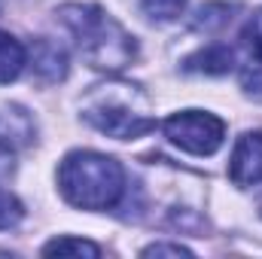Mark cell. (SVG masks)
<instances>
[{"label": "cell", "mask_w": 262, "mask_h": 259, "mask_svg": "<svg viewBox=\"0 0 262 259\" xmlns=\"http://www.w3.org/2000/svg\"><path fill=\"white\" fill-rule=\"evenodd\" d=\"M58 18L73 34L79 55L95 70L116 73L134 61L137 55L134 37L98 3H64L58 9Z\"/></svg>", "instance_id": "cell-1"}, {"label": "cell", "mask_w": 262, "mask_h": 259, "mask_svg": "<svg viewBox=\"0 0 262 259\" xmlns=\"http://www.w3.org/2000/svg\"><path fill=\"white\" fill-rule=\"evenodd\" d=\"M58 189L73 207L82 210H110L125 192V171L116 159L76 149L64 156L58 168Z\"/></svg>", "instance_id": "cell-2"}, {"label": "cell", "mask_w": 262, "mask_h": 259, "mask_svg": "<svg viewBox=\"0 0 262 259\" xmlns=\"http://www.w3.org/2000/svg\"><path fill=\"white\" fill-rule=\"evenodd\" d=\"M82 119L95 125L101 134L116 140H134L156 125V119L149 116L146 98L140 95L137 85H128V82L95 85L82 101Z\"/></svg>", "instance_id": "cell-3"}, {"label": "cell", "mask_w": 262, "mask_h": 259, "mask_svg": "<svg viewBox=\"0 0 262 259\" xmlns=\"http://www.w3.org/2000/svg\"><path fill=\"white\" fill-rule=\"evenodd\" d=\"M165 137L180 146L183 153L192 156H213L223 140H226V125L220 116L204 113V110H183L165 119Z\"/></svg>", "instance_id": "cell-4"}, {"label": "cell", "mask_w": 262, "mask_h": 259, "mask_svg": "<svg viewBox=\"0 0 262 259\" xmlns=\"http://www.w3.org/2000/svg\"><path fill=\"white\" fill-rule=\"evenodd\" d=\"M229 177L235 186L262 183V131H247L238 137L229 159Z\"/></svg>", "instance_id": "cell-5"}, {"label": "cell", "mask_w": 262, "mask_h": 259, "mask_svg": "<svg viewBox=\"0 0 262 259\" xmlns=\"http://www.w3.org/2000/svg\"><path fill=\"white\" fill-rule=\"evenodd\" d=\"M241 46H244V67H241V85L262 98V9L250 15V21L241 31Z\"/></svg>", "instance_id": "cell-6"}, {"label": "cell", "mask_w": 262, "mask_h": 259, "mask_svg": "<svg viewBox=\"0 0 262 259\" xmlns=\"http://www.w3.org/2000/svg\"><path fill=\"white\" fill-rule=\"evenodd\" d=\"M31 67L40 79L46 82H58L67 76V55L64 49L52 40H37L31 49Z\"/></svg>", "instance_id": "cell-7"}, {"label": "cell", "mask_w": 262, "mask_h": 259, "mask_svg": "<svg viewBox=\"0 0 262 259\" xmlns=\"http://www.w3.org/2000/svg\"><path fill=\"white\" fill-rule=\"evenodd\" d=\"M232 67H235V52L223 43H210L207 49L186 58V70H198V73H229Z\"/></svg>", "instance_id": "cell-8"}, {"label": "cell", "mask_w": 262, "mask_h": 259, "mask_svg": "<svg viewBox=\"0 0 262 259\" xmlns=\"http://www.w3.org/2000/svg\"><path fill=\"white\" fill-rule=\"evenodd\" d=\"M25 64H28V52H25V46H21L12 34L0 31V85L18 79V73L25 70Z\"/></svg>", "instance_id": "cell-9"}, {"label": "cell", "mask_w": 262, "mask_h": 259, "mask_svg": "<svg viewBox=\"0 0 262 259\" xmlns=\"http://www.w3.org/2000/svg\"><path fill=\"white\" fill-rule=\"evenodd\" d=\"M46 256H101V247L85 238H55L43 247Z\"/></svg>", "instance_id": "cell-10"}, {"label": "cell", "mask_w": 262, "mask_h": 259, "mask_svg": "<svg viewBox=\"0 0 262 259\" xmlns=\"http://www.w3.org/2000/svg\"><path fill=\"white\" fill-rule=\"evenodd\" d=\"M140 3L152 21H174L177 15H183L189 0H140Z\"/></svg>", "instance_id": "cell-11"}, {"label": "cell", "mask_w": 262, "mask_h": 259, "mask_svg": "<svg viewBox=\"0 0 262 259\" xmlns=\"http://www.w3.org/2000/svg\"><path fill=\"white\" fill-rule=\"evenodd\" d=\"M25 217V207L15 195H9L6 189H0V229H9L15 226L18 220Z\"/></svg>", "instance_id": "cell-12"}, {"label": "cell", "mask_w": 262, "mask_h": 259, "mask_svg": "<svg viewBox=\"0 0 262 259\" xmlns=\"http://www.w3.org/2000/svg\"><path fill=\"white\" fill-rule=\"evenodd\" d=\"M223 6H226V3H207V6H201V12H198V18H195V28H220V25H226L232 15H229V12L216 15Z\"/></svg>", "instance_id": "cell-13"}, {"label": "cell", "mask_w": 262, "mask_h": 259, "mask_svg": "<svg viewBox=\"0 0 262 259\" xmlns=\"http://www.w3.org/2000/svg\"><path fill=\"white\" fill-rule=\"evenodd\" d=\"M143 256H192V250L183 244H149Z\"/></svg>", "instance_id": "cell-14"}, {"label": "cell", "mask_w": 262, "mask_h": 259, "mask_svg": "<svg viewBox=\"0 0 262 259\" xmlns=\"http://www.w3.org/2000/svg\"><path fill=\"white\" fill-rule=\"evenodd\" d=\"M259 210H262V198H259Z\"/></svg>", "instance_id": "cell-15"}]
</instances>
